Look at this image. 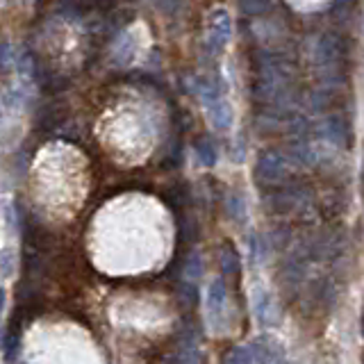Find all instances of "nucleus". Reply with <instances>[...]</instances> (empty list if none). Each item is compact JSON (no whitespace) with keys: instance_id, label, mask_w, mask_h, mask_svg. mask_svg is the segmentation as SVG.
I'll return each instance as SVG.
<instances>
[{"instance_id":"obj_3","label":"nucleus","mask_w":364,"mask_h":364,"mask_svg":"<svg viewBox=\"0 0 364 364\" xmlns=\"http://www.w3.org/2000/svg\"><path fill=\"white\" fill-rule=\"evenodd\" d=\"M207 110H210V119L212 123L219 130H228L232 126V112H230V105L226 103L223 98L214 100V103L207 105Z\"/></svg>"},{"instance_id":"obj_5","label":"nucleus","mask_w":364,"mask_h":364,"mask_svg":"<svg viewBox=\"0 0 364 364\" xmlns=\"http://www.w3.org/2000/svg\"><path fill=\"white\" fill-rule=\"evenodd\" d=\"M223 303H226V287H223V280H214L207 289V309L212 314H221Z\"/></svg>"},{"instance_id":"obj_10","label":"nucleus","mask_w":364,"mask_h":364,"mask_svg":"<svg viewBox=\"0 0 364 364\" xmlns=\"http://www.w3.org/2000/svg\"><path fill=\"white\" fill-rule=\"evenodd\" d=\"M14 269H17V258L10 249L0 251V278H12Z\"/></svg>"},{"instance_id":"obj_11","label":"nucleus","mask_w":364,"mask_h":364,"mask_svg":"<svg viewBox=\"0 0 364 364\" xmlns=\"http://www.w3.org/2000/svg\"><path fill=\"white\" fill-rule=\"evenodd\" d=\"M5 303H7V291L0 287V316H3V309H5Z\"/></svg>"},{"instance_id":"obj_2","label":"nucleus","mask_w":364,"mask_h":364,"mask_svg":"<svg viewBox=\"0 0 364 364\" xmlns=\"http://www.w3.org/2000/svg\"><path fill=\"white\" fill-rule=\"evenodd\" d=\"M287 175H289V166L285 155H280L278 151H265L258 157V178H262L265 182L278 184L287 180Z\"/></svg>"},{"instance_id":"obj_6","label":"nucleus","mask_w":364,"mask_h":364,"mask_svg":"<svg viewBox=\"0 0 364 364\" xmlns=\"http://www.w3.org/2000/svg\"><path fill=\"white\" fill-rule=\"evenodd\" d=\"M255 314H258V321L262 326H269L271 321V314H274V303H271V298L267 296V291H258V296H255Z\"/></svg>"},{"instance_id":"obj_8","label":"nucleus","mask_w":364,"mask_h":364,"mask_svg":"<svg viewBox=\"0 0 364 364\" xmlns=\"http://www.w3.org/2000/svg\"><path fill=\"white\" fill-rule=\"evenodd\" d=\"M221 269H223V274H237L239 271V258L232 246H226L221 253Z\"/></svg>"},{"instance_id":"obj_9","label":"nucleus","mask_w":364,"mask_h":364,"mask_svg":"<svg viewBox=\"0 0 364 364\" xmlns=\"http://www.w3.org/2000/svg\"><path fill=\"white\" fill-rule=\"evenodd\" d=\"M196 153H198V157H200V162H203L205 166H214L216 164V149L210 142H207V139H200L198 146H196Z\"/></svg>"},{"instance_id":"obj_7","label":"nucleus","mask_w":364,"mask_h":364,"mask_svg":"<svg viewBox=\"0 0 364 364\" xmlns=\"http://www.w3.org/2000/svg\"><path fill=\"white\" fill-rule=\"evenodd\" d=\"M14 66H17V57L12 52V44L0 41V75H7Z\"/></svg>"},{"instance_id":"obj_4","label":"nucleus","mask_w":364,"mask_h":364,"mask_svg":"<svg viewBox=\"0 0 364 364\" xmlns=\"http://www.w3.org/2000/svg\"><path fill=\"white\" fill-rule=\"evenodd\" d=\"M321 128H323V135H326L328 142L337 144V146H342L346 142V126L339 116H328Z\"/></svg>"},{"instance_id":"obj_1","label":"nucleus","mask_w":364,"mask_h":364,"mask_svg":"<svg viewBox=\"0 0 364 364\" xmlns=\"http://www.w3.org/2000/svg\"><path fill=\"white\" fill-rule=\"evenodd\" d=\"M232 37V21L226 10H216L210 17V28H207V50L210 52H221L228 46Z\"/></svg>"}]
</instances>
